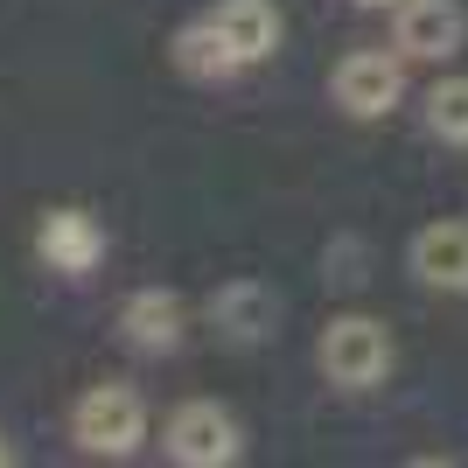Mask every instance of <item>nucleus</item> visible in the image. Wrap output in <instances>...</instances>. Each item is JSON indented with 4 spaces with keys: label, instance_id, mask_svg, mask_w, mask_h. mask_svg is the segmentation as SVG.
I'll return each instance as SVG.
<instances>
[{
    "label": "nucleus",
    "instance_id": "2",
    "mask_svg": "<svg viewBox=\"0 0 468 468\" xmlns=\"http://www.w3.org/2000/svg\"><path fill=\"white\" fill-rule=\"evenodd\" d=\"M322 378L343 391H371L391 378V329L378 314H335L329 329H322Z\"/></svg>",
    "mask_w": 468,
    "mask_h": 468
},
{
    "label": "nucleus",
    "instance_id": "13",
    "mask_svg": "<svg viewBox=\"0 0 468 468\" xmlns=\"http://www.w3.org/2000/svg\"><path fill=\"white\" fill-rule=\"evenodd\" d=\"M7 462H15V448H7V441H0V468H7Z\"/></svg>",
    "mask_w": 468,
    "mask_h": 468
},
{
    "label": "nucleus",
    "instance_id": "9",
    "mask_svg": "<svg viewBox=\"0 0 468 468\" xmlns=\"http://www.w3.org/2000/svg\"><path fill=\"white\" fill-rule=\"evenodd\" d=\"M210 21H217V36L231 42L238 70L280 49V7H273V0H217Z\"/></svg>",
    "mask_w": 468,
    "mask_h": 468
},
{
    "label": "nucleus",
    "instance_id": "4",
    "mask_svg": "<svg viewBox=\"0 0 468 468\" xmlns=\"http://www.w3.org/2000/svg\"><path fill=\"white\" fill-rule=\"evenodd\" d=\"M329 98L350 119L399 112V98H406V57H399V42H391V49H350V57L335 63V78H329Z\"/></svg>",
    "mask_w": 468,
    "mask_h": 468
},
{
    "label": "nucleus",
    "instance_id": "7",
    "mask_svg": "<svg viewBox=\"0 0 468 468\" xmlns=\"http://www.w3.org/2000/svg\"><path fill=\"white\" fill-rule=\"evenodd\" d=\"M119 335H126L140 356H168L182 343V293H168V287L126 293V301H119Z\"/></svg>",
    "mask_w": 468,
    "mask_h": 468
},
{
    "label": "nucleus",
    "instance_id": "1",
    "mask_svg": "<svg viewBox=\"0 0 468 468\" xmlns=\"http://www.w3.org/2000/svg\"><path fill=\"white\" fill-rule=\"evenodd\" d=\"M70 441L84 454H105V462H126L147 441V399L133 385H91L70 406Z\"/></svg>",
    "mask_w": 468,
    "mask_h": 468
},
{
    "label": "nucleus",
    "instance_id": "11",
    "mask_svg": "<svg viewBox=\"0 0 468 468\" xmlns=\"http://www.w3.org/2000/svg\"><path fill=\"white\" fill-rule=\"evenodd\" d=\"M168 57H176V70L182 78H231L238 70V57H231V42L217 36V21L203 15V21H189V28H176V49H168Z\"/></svg>",
    "mask_w": 468,
    "mask_h": 468
},
{
    "label": "nucleus",
    "instance_id": "12",
    "mask_svg": "<svg viewBox=\"0 0 468 468\" xmlns=\"http://www.w3.org/2000/svg\"><path fill=\"white\" fill-rule=\"evenodd\" d=\"M427 133L448 147H468V78H441L427 91Z\"/></svg>",
    "mask_w": 468,
    "mask_h": 468
},
{
    "label": "nucleus",
    "instance_id": "6",
    "mask_svg": "<svg viewBox=\"0 0 468 468\" xmlns=\"http://www.w3.org/2000/svg\"><path fill=\"white\" fill-rule=\"evenodd\" d=\"M412 273H420V287L433 293H468V224L462 217H441V224H427V231L412 238Z\"/></svg>",
    "mask_w": 468,
    "mask_h": 468
},
{
    "label": "nucleus",
    "instance_id": "5",
    "mask_svg": "<svg viewBox=\"0 0 468 468\" xmlns=\"http://www.w3.org/2000/svg\"><path fill=\"white\" fill-rule=\"evenodd\" d=\"M391 42H399V57H412V63L462 57V42H468L462 0H399V28H391Z\"/></svg>",
    "mask_w": 468,
    "mask_h": 468
},
{
    "label": "nucleus",
    "instance_id": "10",
    "mask_svg": "<svg viewBox=\"0 0 468 468\" xmlns=\"http://www.w3.org/2000/svg\"><path fill=\"white\" fill-rule=\"evenodd\" d=\"M273 293L259 287V280H231V287H217L210 293V322L224 335H231V343H259V335L273 329Z\"/></svg>",
    "mask_w": 468,
    "mask_h": 468
},
{
    "label": "nucleus",
    "instance_id": "3",
    "mask_svg": "<svg viewBox=\"0 0 468 468\" xmlns=\"http://www.w3.org/2000/svg\"><path fill=\"white\" fill-rule=\"evenodd\" d=\"M161 448H168V462H182V468H231L238 454H245V427H238L217 399H189V406L168 412Z\"/></svg>",
    "mask_w": 468,
    "mask_h": 468
},
{
    "label": "nucleus",
    "instance_id": "14",
    "mask_svg": "<svg viewBox=\"0 0 468 468\" xmlns=\"http://www.w3.org/2000/svg\"><path fill=\"white\" fill-rule=\"evenodd\" d=\"M364 7H399V0H364Z\"/></svg>",
    "mask_w": 468,
    "mask_h": 468
},
{
    "label": "nucleus",
    "instance_id": "8",
    "mask_svg": "<svg viewBox=\"0 0 468 468\" xmlns=\"http://www.w3.org/2000/svg\"><path fill=\"white\" fill-rule=\"evenodd\" d=\"M36 252L57 266V273L84 280L105 259V231H98V217L91 210H49L42 217V231H36Z\"/></svg>",
    "mask_w": 468,
    "mask_h": 468
}]
</instances>
